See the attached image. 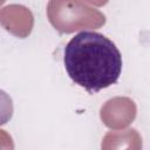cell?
Here are the masks:
<instances>
[{"label":"cell","instance_id":"cell-1","mask_svg":"<svg viewBox=\"0 0 150 150\" xmlns=\"http://www.w3.org/2000/svg\"><path fill=\"white\" fill-rule=\"evenodd\" d=\"M64 68L69 77L89 93H97L117 82L122 71V55L103 34L82 30L64 47Z\"/></svg>","mask_w":150,"mask_h":150}]
</instances>
